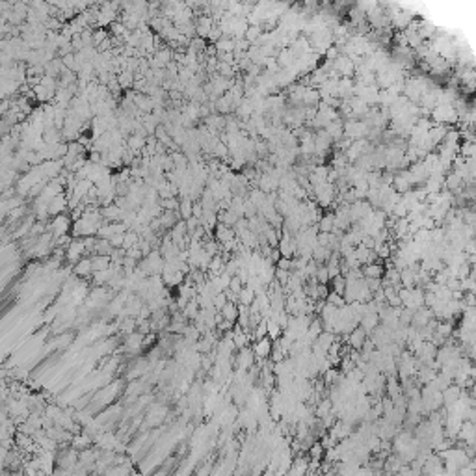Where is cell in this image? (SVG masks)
Returning <instances> with one entry per match:
<instances>
[{
  "mask_svg": "<svg viewBox=\"0 0 476 476\" xmlns=\"http://www.w3.org/2000/svg\"><path fill=\"white\" fill-rule=\"evenodd\" d=\"M222 315L225 320H231V322H237L238 316V303H233V301H227L225 305L222 307Z\"/></svg>",
  "mask_w": 476,
  "mask_h": 476,
  "instance_id": "cell-8",
  "label": "cell"
},
{
  "mask_svg": "<svg viewBox=\"0 0 476 476\" xmlns=\"http://www.w3.org/2000/svg\"><path fill=\"white\" fill-rule=\"evenodd\" d=\"M322 454H324V446L320 445V441H315L313 445L309 446V458H313V460H322Z\"/></svg>",
  "mask_w": 476,
  "mask_h": 476,
  "instance_id": "cell-13",
  "label": "cell"
},
{
  "mask_svg": "<svg viewBox=\"0 0 476 476\" xmlns=\"http://www.w3.org/2000/svg\"><path fill=\"white\" fill-rule=\"evenodd\" d=\"M359 326L367 331V335H370V333L374 331V328L380 326V316H378V313H365V315L361 316V320H359Z\"/></svg>",
  "mask_w": 476,
  "mask_h": 476,
  "instance_id": "cell-4",
  "label": "cell"
},
{
  "mask_svg": "<svg viewBox=\"0 0 476 476\" xmlns=\"http://www.w3.org/2000/svg\"><path fill=\"white\" fill-rule=\"evenodd\" d=\"M316 227H318L320 233H331L333 231V214H326L322 218H318Z\"/></svg>",
  "mask_w": 476,
  "mask_h": 476,
  "instance_id": "cell-10",
  "label": "cell"
},
{
  "mask_svg": "<svg viewBox=\"0 0 476 476\" xmlns=\"http://www.w3.org/2000/svg\"><path fill=\"white\" fill-rule=\"evenodd\" d=\"M330 255H331V249L330 247H326V246H318L316 244L315 247H313V253H311V259L313 261H316L318 264H326V261L330 259Z\"/></svg>",
  "mask_w": 476,
  "mask_h": 476,
  "instance_id": "cell-7",
  "label": "cell"
},
{
  "mask_svg": "<svg viewBox=\"0 0 476 476\" xmlns=\"http://www.w3.org/2000/svg\"><path fill=\"white\" fill-rule=\"evenodd\" d=\"M255 300V292L247 286V285H244L242 288H240V292H238V303H242V305H247L249 307V303Z\"/></svg>",
  "mask_w": 476,
  "mask_h": 476,
  "instance_id": "cell-9",
  "label": "cell"
},
{
  "mask_svg": "<svg viewBox=\"0 0 476 476\" xmlns=\"http://www.w3.org/2000/svg\"><path fill=\"white\" fill-rule=\"evenodd\" d=\"M326 301L328 303H331V305H335V307H340V305H344L346 300L344 296H340V294H337V292H328V296H326Z\"/></svg>",
  "mask_w": 476,
  "mask_h": 476,
  "instance_id": "cell-12",
  "label": "cell"
},
{
  "mask_svg": "<svg viewBox=\"0 0 476 476\" xmlns=\"http://www.w3.org/2000/svg\"><path fill=\"white\" fill-rule=\"evenodd\" d=\"M441 392H443V406L448 407V406H452L454 402L460 398L461 387H460V385H456V383H450L445 389V391H441Z\"/></svg>",
  "mask_w": 476,
  "mask_h": 476,
  "instance_id": "cell-5",
  "label": "cell"
},
{
  "mask_svg": "<svg viewBox=\"0 0 476 476\" xmlns=\"http://www.w3.org/2000/svg\"><path fill=\"white\" fill-rule=\"evenodd\" d=\"M315 279L316 283H324V285L330 283V272H328V266H326V264H318V268H316L315 272Z\"/></svg>",
  "mask_w": 476,
  "mask_h": 476,
  "instance_id": "cell-11",
  "label": "cell"
},
{
  "mask_svg": "<svg viewBox=\"0 0 476 476\" xmlns=\"http://www.w3.org/2000/svg\"><path fill=\"white\" fill-rule=\"evenodd\" d=\"M253 363H255V353L249 346L242 348V350H238V369L247 370Z\"/></svg>",
  "mask_w": 476,
  "mask_h": 476,
  "instance_id": "cell-3",
  "label": "cell"
},
{
  "mask_svg": "<svg viewBox=\"0 0 476 476\" xmlns=\"http://www.w3.org/2000/svg\"><path fill=\"white\" fill-rule=\"evenodd\" d=\"M361 272H363V277H383V264H381V261L378 262H372V264H363L361 266Z\"/></svg>",
  "mask_w": 476,
  "mask_h": 476,
  "instance_id": "cell-6",
  "label": "cell"
},
{
  "mask_svg": "<svg viewBox=\"0 0 476 476\" xmlns=\"http://www.w3.org/2000/svg\"><path fill=\"white\" fill-rule=\"evenodd\" d=\"M251 350H253L255 353V359H266L270 355V352H272V338H270L268 335L262 338H257L253 342V346H251Z\"/></svg>",
  "mask_w": 476,
  "mask_h": 476,
  "instance_id": "cell-1",
  "label": "cell"
},
{
  "mask_svg": "<svg viewBox=\"0 0 476 476\" xmlns=\"http://www.w3.org/2000/svg\"><path fill=\"white\" fill-rule=\"evenodd\" d=\"M367 337H369V335H367V331L363 330L361 326H357V328H353V330L350 331L348 335H346V340H348V346H350V348H353V350H359V348L363 346V342L367 340Z\"/></svg>",
  "mask_w": 476,
  "mask_h": 476,
  "instance_id": "cell-2",
  "label": "cell"
}]
</instances>
